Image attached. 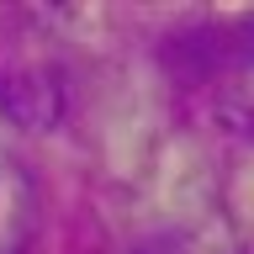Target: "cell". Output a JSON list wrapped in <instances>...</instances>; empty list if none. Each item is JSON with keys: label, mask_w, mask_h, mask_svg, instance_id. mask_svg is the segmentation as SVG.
Segmentation results:
<instances>
[{"label": "cell", "mask_w": 254, "mask_h": 254, "mask_svg": "<svg viewBox=\"0 0 254 254\" xmlns=\"http://www.w3.org/2000/svg\"><path fill=\"white\" fill-rule=\"evenodd\" d=\"M37 238V186L21 164H0V254H27Z\"/></svg>", "instance_id": "cell-3"}, {"label": "cell", "mask_w": 254, "mask_h": 254, "mask_svg": "<svg viewBox=\"0 0 254 254\" xmlns=\"http://www.w3.org/2000/svg\"><path fill=\"white\" fill-rule=\"evenodd\" d=\"M0 111L27 132H48L64 117V79L48 64H16L0 74Z\"/></svg>", "instance_id": "cell-2"}, {"label": "cell", "mask_w": 254, "mask_h": 254, "mask_svg": "<svg viewBox=\"0 0 254 254\" xmlns=\"http://www.w3.org/2000/svg\"><path fill=\"white\" fill-rule=\"evenodd\" d=\"M186 43H196V79L212 95L217 122L254 138V16L217 21Z\"/></svg>", "instance_id": "cell-1"}]
</instances>
